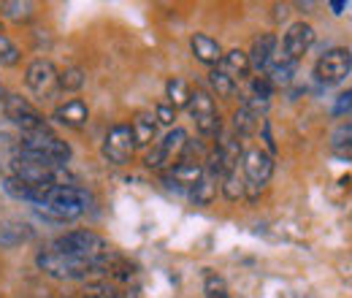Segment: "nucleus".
Masks as SVG:
<instances>
[{"instance_id":"nucleus-8","label":"nucleus","mask_w":352,"mask_h":298,"mask_svg":"<svg viewBox=\"0 0 352 298\" xmlns=\"http://www.w3.org/2000/svg\"><path fill=\"white\" fill-rule=\"evenodd\" d=\"M187 109H190V114H192V120H195V128H198L201 136L212 138V136H217V133H220V111H217L214 98H212L206 89L195 87Z\"/></svg>"},{"instance_id":"nucleus-21","label":"nucleus","mask_w":352,"mask_h":298,"mask_svg":"<svg viewBox=\"0 0 352 298\" xmlns=\"http://www.w3.org/2000/svg\"><path fill=\"white\" fill-rule=\"evenodd\" d=\"M271 74L265 76L268 79V85L271 87H285V85H290L293 82V74H296V63H290V60H276L271 68H268Z\"/></svg>"},{"instance_id":"nucleus-24","label":"nucleus","mask_w":352,"mask_h":298,"mask_svg":"<svg viewBox=\"0 0 352 298\" xmlns=\"http://www.w3.org/2000/svg\"><path fill=\"white\" fill-rule=\"evenodd\" d=\"M331 147H333V152H336L339 158L352 160V125H342V128L336 130Z\"/></svg>"},{"instance_id":"nucleus-7","label":"nucleus","mask_w":352,"mask_h":298,"mask_svg":"<svg viewBox=\"0 0 352 298\" xmlns=\"http://www.w3.org/2000/svg\"><path fill=\"white\" fill-rule=\"evenodd\" d=\"M135 149H138V147H135L133 130H131V125H125V123L109 128L106 138H103V147H100L103 158H106L111 166H128L133 160V155H135Z\"/></svg>"},{"instance_id":"nucleus-6","label":"nucleus","mask_w":352,"mask_h":298,"mask_svg":"<svg viewBox=\"0 0 352 298\" xmlns=\"http://www.w3.org/2000/svg\"><path fill=\"white\" fill-rule=\"evenodd\" d=\"M3 111H6V120L11 125L22 130V133H41V130H49L44 114L30 103L25 100L22 95H6L3 98Z\"/></svg>"},{"instance_id":"nucleus-25","label":"nucleus","mask_w":352,"mask_h":298,"mask_svg":"<svg viewBox=\"0 0 352 298\" xmlns=\"http://www.w3.org/2000/svg\"><path fill=\"white\" fill-rule=\"evenodd\" d=\"M82 298H122V293L117 290L114 282H109V279H98V282H89Z\"/></svg>"},{"instance_id":"nucleus-18","label":"nucleus","mask_w":352,"mask_h":298,"mask_svg":"<svg viewBox=\"0 0 352 298\" xmlns=\"http://www.w3.org/2000/svg\"><path fill=\"white\" fill-rule=\"evenodd\" d=\"M131 130H133V138H135V147H149L155 141V136H157V120H155V114L138 111L131 120Z\"/></svg>"},{"instance_id":"nucleus-19","label":"nucleus","mask_w":352,"mask_h":298,"mask_svg":"<svg viewBox=\"0 0 352 298\" xmlns=\"http://www.w3.org/2000/svg\"><path fill=\"white\" fill-rule=\"evenodd\" d=\"M166 98H168V106L171 109H184V106H190V98H192V87L187 85L184 79H168V85H166Z\"/></svg>"},{"instance_id":"nucleus-28","label":"nucleus","mask_w":352,"mask_h":298,"mask_svg":"<svg viewBox=\"0 0 352 298\" xmlns=\"http://www.w3.org/2000/svg\"><path fill=\"white\" fill-rule=\"evenodd\" d=\"M155 120H157L160 125H174V120H176V109H171L168 103H160V106L155 109Z\"/></svg>"},{"instance_id":"nucleus-22","label":"nucleus","mask_w":352,"mask_h":298,"mask_svg":"<svg viewBox=\"0 0 352 298\" xmlns=\"http://www.w3.org/2000/svg\"><path fill=\"white\" fill-rule=\"evenodd\" d=\"M222 195L228 201H239L244 195V176L239 173V169L222 173Z\"/></svg>"},{"instance_id":"nucleus-3","label":"nucleus","mask_w":352,"mask_h":298,"mask_svg":"<svg viewBox=\"0 0 352 298\" xmlns=\"http://www.w3.org/2000/svg\"><path fill=\"white\" fill-rule=\"evenodd\" d=\"M19 152L33 155L38 160H44L49 166H65L71 160V144L63 141L60 136H54L52 130H41V133H22L19 141Z\"/></svg>"},{"instance_id":"nucleus-1","label":"nucleus","mask_w":352,"mask_h":298,"mask_svg":"<svg viewBox=\"0 0 352 298\" xmlns=\"http://www.w3.org/2000/svg\"><path fill=\"white\" fill-rule=\"evenodd\" d=\"M38 212H44L52 220H76L89 209V193L79 184H57L41 193V198L36 201Z\"/></svg>"},{"instance_id":"nucleus-15","label":"nucleus","mask_w":352,"mask_h":298,"mask_svg":"<svg viewBox=\"0 0 352 298\" xmlns=\"http://www.w3.org/2000/svg\"><path fill=\"white\" fill-rule=\"evenodd\" d=\"M33 239V225L28 220H6L0 225V247L16 250Z\"/></svg>"},{"instance_id":"nucleus-11","label":"nucleus","mask_w":352,"mask_h":298,"mask_svg":"<svg viewBox=\"0 0 352 298\" xmlns=\"http://www.w3.org/2000/svg\"><path fill=\"white\" fill-rule=\"evenodd\" d=\"M314 43V28L309 22H293L282 39V60L298 63Z\"/></svg>"},{"instance_id":"nucleus-9","label":"nucleus","mask_w":352,"mask_h":298,"mask_svg":"<svg viewBox=\"0 0 352 298\" xmlns=\"http://www.w3.org/2000/svg\"><path fill=\"white\" fill-rule=\"evenodd\" d=\"M184 147H187V133L182 128L168 130V133L155 144V149L146 155V169H152V171L171 169L176 163V158L184 152Z\"/></svg>"},{"instance_id":"nucleus-17","label":"nucleus","mask_w":352,"mask_h":298,"mask_svg":"<svg viewBox=\"0 0 352 298\" xmlns=\"http://www.w3.org/2000/svg\"><path fill=\"white\" fill-rule=\"evenodd\" d=\"M220 68L222 74H228L236 85L241 82V79H247L250 76V57H247V52H241V49H230L228 54H222V60H220Z\"/></svg>"},{"instance_id":"nucleus-29","label":"nucleus","mask_w":352,"mask_h":298,"mask_svg":"<svg viewBox=\"0 0 352 298\" xmlns=\"http://www.w3.org/2000/svg\"><path fill=\"white\" fill-rule=\"evenodd\" d=\"M352 109V89H347L344 95H339V100H336V106H333V114H344V111H350Z\"/></svg>"},{"instance_id":"nucleus-20","label":"nucleus","mask_w":352,"mask_h":298,"mask_svg":"<svg viewBox=\"0 0 352 298\" xmlns=\"http://www.w3.org/2000/svg\"><path fill=\"white\" fill-rule=\"evenodd\" d=\"M85 82H87V74L79 65H68V68H63L57 74V87L63 92H79L85 87Z\"/></svg>"},{"instance_id":"nucleus-5","label":"nucleus","mask_w":352,"mask_h":298,"mask_svg":"<svg viewBox=\"0 0 352 298\" xmlns=\"http://www.w3.org/2000/svg\"><path fill=\"white\" fill-rule=\"evenodd\" d=\"M352 71V52L347 46H336V49H328L317 65H314V79L320 85L325 87H333V85H342Z\"/></svg>"},{"instance_id":"nucleus-12","label":"nucleus","mask_w":352,"mask_h":298,"mask_svg":"<svg viewBox=\"0 0 352 298\" xmlns=\"http://www.w3.org/2000/svg\"><path fill=\"white\" fill-rule=\"evenodd\" d=\"M52 120L63 128H71V130H79L87 125L89 120V106L82 100V98H71L65 103H60L54 111H52Z\"/></svg>"},{"instance_id":"nucleus-2","label":"nucleus","mask_w":352,"mask_h":298,"mask_svg":"<svg viewBox=\"0 0 352 298\" xmlns=\"http://www.w3.org/2000/svg\"><path fill=\"white\" fill-rule=\"evenodd\" d=\"M49 250L60 253V255H68V257H76V260H100L111 253L109 242L95 233V231H87V228H76V231H68L63 236H57Z\"/></svg>"},{"instance_id":"nucleus-14","label":"nucleus","mask_w":352,"mask_h":298,"mask_svg":"<svg viewBox=\"0 0 352 298\" xmlns=\"http://www.w3.org/2000/svg\"><path fill=\"white\" fill-rule=\"evenodd\" d=\"M201 179H204V166L192 163V160H179L176 166L166 171L168 187H179V190H192Z\"/></svg>"},{"instance_id":"nucleus-23","label":"nucleus","mask_w":352,"mask_h":298,"mask_svg":"<svg viewBox=\"0 0 352 298\" xmlns=\"http://www.w3.org/2000/svg\"><path fill=\"white\" fill-rule=\"evenodd\" d=\"M19 60H22L19 46L11 41L6 33H0V65L3 68H14V65H19Z\"/></svg>"},{"instance_id":"nucleus-13","label":"nucleus","mask_w":352,"mask_h":298,"mask_svg":"<svg viewBox=\"0 0 352 298\" xmlns=\"http://www.w3.org/2000/svg\"><path fill=\"white\" fill-rule=\"evenodd\" d=\"M276 36L274 33H263V36H258L255 41H252V49L247 52V57H250V68L252 71H258V74H263L268 71L271 65H274V54H276Z\"/></svg>"},{"instance_id":"nucleus-10","label":"nucleus","mask_w":352,"mask_h":298,"mask_svg":"<svg viewBox=\"0 0 352 298\" xmlns=\"http://www.w3.org/2000/svg\"><path fill=\"white\" fill-rule=\"evenodd\" d=\"M57 68H54V63L52 60H46V57H36L28 68H25V85L28 89L36 95V98H46V95H52L54 89H57Z\"/></svg>"},{"instance_id":"nucleus-27","label":"nucleus","mask_w":352,"mask_h":298,"mask_svg":"<svg viewBox=\"0 0 352 298\" xmlns=\"http://www.w3.org/2000/svg\"><path fill=\"white\" fill-rule=\"evenodd\" d=\"M209 85L214 87V92H217L220 98H233V92H236V82H233L228 74H222L220 68H214V71L209 74Z\"/></svg>"},{"instance_id":"nucleus-26","label":"nucleus","mask_w":352,"mask_h":298,"mask_svg":"<svg viewBox=\"0 0 352 298\" xmlns=\"http://www.w3.org/2000/svg\"><path fill=\"white\" fill-rule=\"evenodd\" d=\"M6 11H3V17L6 19H11V22H28L30 17H33V3H22V0H14V3H6L3 6Z\"/></svg>"},{"instance_id":"nucleus-30","label":"nucleus","mask_w":352,"mask_h":298,"mask_svg":"<svg viewBox=\"0 0 352 298\" xmlns=\"http://www.w3.org/2000/svg\"><path fill=\"white\" fill-rule=\"evenodd\" d=\"M331 8H333V14H342V11L347 8V3H344V0H333V3H331Z\"/></svg>"},{"instance_id":"nucleus-16","label":"nucleus","mask_w":352,"mask_h":298,"mask_svg":"<svg viewBox=\"0 0 352 298\" xmlns=\"http://www.w3.org/2000/svg\"><path fill=\"white\" fill-rule=\"evenodd\" d=\"M190 49H192V57L198 60V63H204V65H220L222 60V46L220 41H214L212 36H206V33H195L192 36V41H190Z\"/></svg>"},{"instance_id":"nucleus-31","label":"nucleus","mask_w":352,"mask_h":298,"mask_svg":"<svg viewBox=\"0 0 352 298\" xmlns=\"http://www.w3.org/2000/svg\"><path fill=\"white\" fill-rule=\"evenodd\" d=\"M0 33H3V22H0Z\"/></svg>"},{"instance_id":"nucleus-4","label":"nucleus","mask_w":352,"mask_h":298,"mask_svg":"<svg viewBox=\"0 0 352 298\" xmlns=\"http://www.w3.org/2000/svg\"><path fill=\"white\" fill-rule=\"evenodd\" d=\"M271 173H274V158L255 147V149H247L241 155V176H244V195L250 201H255L261 193L265 190V184L271 182Z\"/></svg>"}]
</instances>
